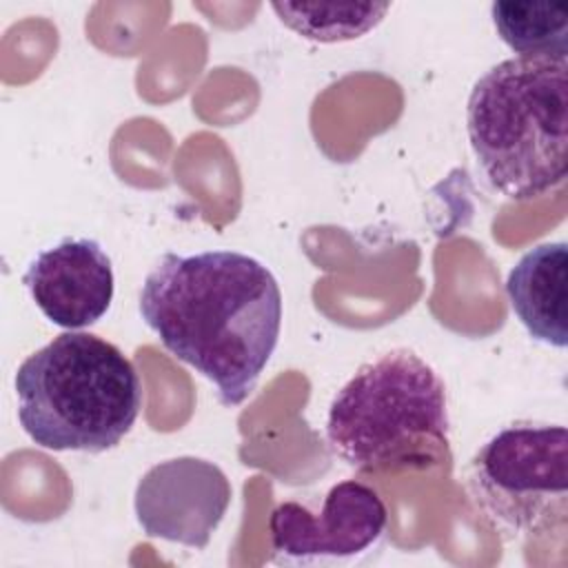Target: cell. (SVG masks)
Listing matches in <instances>:
<instances>
[{
	"instance_id": "1",
	"label": "cell",
	"mask_w": 568,
	"mask_h": 568,
	"mask_svg": "<svg viewBox=\"0 0 568 568\" xmlns=\"http://www.w3.org/2000/svg\"><path fill=\"white\" fill-rule=\"evenodd\" d=\"M140 315L162 346L242 404L266 368L282 328V291L260 260L229 248L164 253L146 273Z\"/></svg>"
},
{
	"instance_id": "2",
	"label": "cell",
	"mask_w": 568,
	"mask_h": 568,
	"mask_svg": "<svg viewBox=\"0 0 568 568\" xmlns=\"http://www.w3.org/2000/svg\"><path fill=\"white\" fill-rule=\"evenodd\" d=\"M473 153L488 182L528 202L566 180L568 55H515L490 67L466 104Z\"/></svg>"
},
{
	"instance_id": "3",
	"label": "cell",
	"mask_w": 568,
	"mask_h": 568,
	"mask_svg": "<svg viewBox=\"0 0 568 568\" xmlns=\"http://www.w3.org/2000/svg\"><path fill=\"white\" fill-rule=\"evenodd\" d=\"M18 422L47 450L104 453L142 408V382L111 342L82 331L55 335L16 371Z\"/></svg>"
},
{
	"instance_id": "4",
	"label": "cell",
	"mask_w": 568,
	"mask_h": 568,
	"mask_svg": "<svg viewBox=\"0 0 568 568\" xmlns=\"http://www.w3.org/2000/svg\"><path fill=\"white\" fill-rule=\"evenodd\" d=\"M446 388L408 348L357 368L328 406L326 442L359 473L435 468L450 462Z\"/></svg>"
},
{
	"instance_id": "5",
	"label": "cell",
	"mask_w": 568,
	"mask_h": 568,
	"mask_svg": "<svg viewBox=\"0 0 568 568\" xmlns=\"http://www.w3.org/2000/svg\"><path fill=\"white\" fill-rule=\"evenodd\" d=\"M466 490L481 517L508 541L566 524L568 430L515 422L468 462Z\"/></svg>"
},
{
	"instance_id": "6",
	"label": "cell",
	"mask_w": 568,
	"mask_h": 568,
	"mask_svg": "<svg viewBox=\"0 0 568 568\" xmlns=\"http://www.w3.org/2000/svg\"><path fill=\"white\" fill-rule=\"evenodd\" d=\"M386 506L366 484H335L320 510L300 501H282L268 517L275 555L295 561L353 559L375 546L386 528Z\"/></svg>"
},
{
	"instance_id": "7",
	"label": "cell",
	"mask_w": 568,
	"mask_h": 568,
	"mask_svg": "<svg viewBox=\"0 0 568 568\" xmlns=\"http://www.w3.org/2000/svg\"><path fill=\"white\" fill-rule=\"evenodd\" d=\"M231 495V481L217 464L182 455L140 477L133 508L149 537L204 548L224 519Z\"/></svg>"
},
{
	"instance_id": "8",
	"label": "cell",
	"mask_w": 568,
	"mask_h": 568,
	"mask_svg": "<svg viewBox=\"0 0 568 568\" xmlns=\"http://www.w3.org/2000/svg\"><path fill=\"white\" fill-rule=\"evenodd\" d=\"M22 284L40 313L67 331L102 320L115 291L111 257L91 237H64L40 251L27 266Z\"/></svg>"
},
{
	"instance_id": "9",
	"label": "cell",
	"mask_w": 568,
	"mask_h": 568,
	"mask_svg": "<svg viewBox=\"0 0 568 568\" xmlns=\"http://www.w3.org/2000/svg\"><path fill=\"white\" fill-rule=\"evenodd\" d=\"M506 295L524 328L555 348L568 344V246L546 242L526 251L506 277Z\"/></svg>"
},
{
	"instance_id": "10",
	"label": "cell",
	"mask_w": 568,
	"mask_h": 568,
	"mask_svg": "<svg viewBox=\"0 0 568 568\" xmlns=\"http://www.w3.org/2000/svg\"><path fill=\"white\" fill-rule=\"evenodd\" d=\"M490 16L499 38L519 55H568V2L497 0Z\"/></svg>"
},
{
	"instance_id": "11",
	"label": "cell",
	"mask_w": 568,
	"mask_h": 568,
	"mask_svg": "<svg viewBox=\"0 0 568 568\" xmlns=\"http://www.w3.org/2000/svg\"><path fill=\"white\" fill-rule=\"evenodd\" d=\"M280 22L315 42H344L373 31L388 13V2H273Z\"/></svg>"
}]
</instances>
